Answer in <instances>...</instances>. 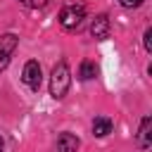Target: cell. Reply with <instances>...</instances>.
<instances>
[{
  "label": "cell",
  "mask_w": 152,
  "mask_h": 152,
  "mask_svg": "<svg viewBox=\"0 0 152 152\" xmlns=\"http://www.w3.org/2000/svg\"><path fill=\"white\" fill-rule=\"evenodd\" d=\"M69 86H71V71H69V64L66 62H57L52 74H50V95L55 100H62L66 93H69Z\"/></svg>",
  "instance_id": "obj_1"
},
{
  "label": "cell",
  "mask_w": 152,
  "mask_h": 152,
  "mask_svg": "<svg viewBox=\"0 0 152 152\" xmlns=\"http://www.w3.org/2000/svg\"><path fill=\"white\" fill-rule=\"evenodd\" d=\"M83 19H86V7L78 5V2H69V5H64L62 12H59V24H62V28H66V31H76V28L83 24Z\"/></svg>",
  "instance_id": "obj_2"
},
{
  "label": "cell",
  "mask_w": 152,
  "mask_h": 152,
  "mask_svg": "<svg viewBox=\"0 0 152 152\" xmlns=\"http://www.w3.org/2000/svg\"><path fill=\"white\" fill-rule=\"evenodd\" d=\"M17 45H19V36H14V33L0 36V71L7 69V64H10V59H12L14 50H17Z\"/></svg>",
  "instance_id": "obj_3"
},
{
  "label": "cell",
  "mask_w": 152,
  "mask_h": 152,
  "mask_svg": "<svg viewBox=\"0 0 152 152\" xmlns=\"http://www.w3.org/2000/svg\"><path fill=\"white\" fill-rule=\"evenodd\" d=\"M21 81L31 88V90H38L40 88V81H43V71H40V64L36 59H28L24 64V71H21Z\"/></svg>",
  "instance_id": "obj_4"
},
{
  "label": "cell",
  "mask_w": 152,
  "mask_h": 152,
  "mask_svg": "<svg viewBox=\"0 0 152 152\" xmlns=\"http://www.w3.org/2000/svg\"><path fill=\"white\" fill-rule=\"evenodd\" d=\"M90 36L95 40H104L109 36V17L107 14H97L93 21H90Z\"/></svg>",
  "instance_id": "obj_5"
},
{
  "label": "cell",
  "mask_w": 152,
  "mask_h": 152,
  "mask_svg": "<svg viewBox=\"0 0 152 152\" xmlns=\"http://www.w3.org/2000/svg\"><path fill=\"white\" fill-rule=\"evenodd\" d=\"M78 147H81V140L74 133H62L57 138V152H78Z\"/></svg>",
  "instance_id": "obj_6"
},
{
  "label": "cell",
  "mask_w": 152,
  "mask_h": 152,
  "mask_svg": "<svg viewBox=\"0 0 152 152\" xmlns=\"http://www.w3.org/2000/svg\"><path fill=\"white\" fill-rule=\"evenodd\" d=\"M112 128H114V124H112L109 116H95V121H93V135H95V138H104V135H109Z\"/></svg>",
  "instance_id": "obj_7"
},
{
  "label": "cell",
  "mask_w": 152,
  "mask_h": 152,
  "mask_svg": "<svg viewBox=\"0 0 152 152\" xmlns=\"http://www.w3.org/2000/svg\"><path fill=\"white\" fill-rule=\"evenodd\" d=\"M150 126H152V116H142L140 131H138V145H140L142 150H147V147L152 145V140H150Z\"/></svg>",
  "instance_id": "obj_8"
},
{
  "label": "cell",
  "mask_w": 152,
  "mask_h": 152,
  "mask_svg": "<svg viewBox=\"0 0 152 152\" xmlns=\"http://www.w3.org/2000/svg\"><path fill=\"white\" fill-rule=\"evenodd\" d=\"M95 76H97V66H95V62L83 59L81 66H78V78H81V81H90V78H95Z\"/></svg>",
  "instance_id": "obj_9"
},
{
  "label": "cell",
  "mask_w": 152,
  "mask_h": 152,
  "mask_svg": "<svg viewBox=\"0 0 152 152\" xmlns=\"http://www.w3.org/2000/svg\"><path fill=\"white\" fill-rule=\"evenodd\" d=\"M24 7H28V10H43L50 0H19Z\"/></svg>",
  "instance_id": "obj_10"
},
{
  "label": "cell",
  "mask_w": 152,
  "mask_h": 152,
  "mask_svg": "<svg viewBox=\"0 0 152 152\" xmlns=\"http://www.w3.org/2000/svg\"><path fill=\"white\" fill-rule=\"evenodd\" d=\"M142 45L147 52H152V28H145V36H142Z\"/></svg>",
  "instance_id": "obj_11"
},
{
  "label": "cell",
  "mask_w": 152,
  "mask_h": 152,
  "mask_svg": "<svg viewBox=\"0 0 152 152\" xmlns=\"http://www.w3.org/2000/svg\"><path fill=\"white\" fill-rule=\"evenodd\" d=\"M124 7H140L142 5V0H119Z\"/></svg>",
  "instance_id": "obj_12"
},
{
  "label": "cell",
  "mask_w": 152,
  "mask_h": 152,
  "mask_svg": "<svg viewBox=\"0 0 152 152\" xmlns=\"http://www.w3.org/2000/svg\"><path fill=\"white\" fill-rule=\"evenodd\" d=\"M0 152H5V138L0 135Z\"/></svg>",
  "instance_id": "obj_13"
}]
</instances>
